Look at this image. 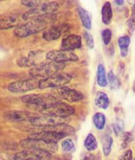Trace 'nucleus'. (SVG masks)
Listing matches in <instances>:
<instances>
[{
  "label": "nucleus",
  "instance_id": "obj_8",
  "mask_svg": "<svg viewBox=\"0 0 135 160\" xmlns=\"http://www.w3.org/2000/svg\"><path fill=\"white\" fill-rule=\"evenodd\" d=\"M19 143L20 146L24 150H26V149H35V150L45 151L51 153L56 152L58 148V143H48L43 140L31 139L29 138L21 140Z\"/></svg>",
  "mask_w": 135,
  "mask_h": 160
},
{
  "label": "nucleus",
  "instance_id": "obj_22",
  "mask_svg": "<svg viewBox=\"0 0 135 160\" xmlns=\"http://www.w3.org/2000/svg\"><path fill=\"white\" fill-rule=\"evenodd\" d=\"M113 143V140L110 134H106L103 136L101 139V143L103 153H104V156H108L111 153Z\"/></svg>",
  "mask_w": 135,
  "mask_h": 160
},
{
  "label": "nucleus",
  "instance_id": "obj_33",
  "mask_svg": "<svg viewBox=\"0 0 135 160\" xmlns=\"http://www.w3.org/2000/svg\"><path fill=\"white\" fill-rule=\"evenodd\" d=\"M42 2L40 0H22L21 3L25 6L31 9H33L41 4Z\"/></svg>",
  "mask_w": 135,
  "mask_h": 160
},
{
  "label": "nucleus",
  "instance_id": "obj_19",
  "mask_svg": "<svg viewBox=\"0 0 135 160\" xmlns=\"http://www.w3.org/2000/svg\"><path fill=\"white\" fill-rule=\"evenodd\" d=\"M113 18V9L110 2H107L101 9V19L104 24L108 25L111 22Z\"/></svg>",
  "mask_w": 135,
  "mask_h": 160
},
{
  "label": "nucleus",
  "instance_id": "obj_40",
  "mask_svg": "<svg viewBox=\"0 0 135 160\" xmlns=\"http://www.w3.org/2000/svg\"><path fill=\"white\" fill-rule=\"evenodd\" d=\"M134 127H135V126H134Z\"/></svg>",
  "mask_w": 135,
  "mask_h": 160
},
{
  "label": "nucleus",
  "instance_id": "obj_18",
  "mask_svg": "<svg viewBox=\"0 0 135 160\" xmlns=\"http://www.w3.org/2000/svg\"><path fill=\"white\" fill-rule=\"evenodd\" d=\"M82 46V38L78 35H70L61 41L60 48L62 50L72 51L73 50L80 49Z\"/></svg>",
  "mask_w": 135,
  "mask_h": 160
},
{
  "label": "nucleus",
  "instance_id": "obj_27",
  "mask_svg": "<svg viewBox=\"0 0 135 160\" xmlns=\"http://www.w3.org/2000/svg\"><path fill=\"white\" fill-rule=\"evenodd\" d=\"M107 81L109 84V88L111 90H116L119 89L121 85L120 80L115 75L113 71H110L107 74Z\"/></svg>",
  "mask_w": 135,
  "mask_h": 160
},
{
  "label": "nucleus",
  "instance_id": "obj_1",
  "mask_svg": "<svg viewBox=\"0 0 135 160\" xmlns=\"http://www.w3.org/2000/svg\"><path fill=\"white\" fill-rule=\"evenodd\" d=\"M56 15L51 14L31 19L16 28L14 31V34L20 38H23L39 33L55 22L56 19Z\"/></svg>",
  "mask_w": 135,
  "mask_h": 160
},
{
  "label": "nucleus",
  "instance_id": "obj_6",
  "mask_svg": "<svg viewBox=\"0 0 135 160\" xmlns=\"http://www.w3.org/2000/svg\"><path fill=\"white\" fill-rule=\"evenodd\" d=\"M72 80V76L65 72H60L49 78L41 79L39 82V88H58L64 87Z\"/></svg>",
  "mask_w": 135,
  "mask_h": 160
},
{
  "label": "nucleus",
  "instance_id": "obj_30",
  "mask_svg": "<svg viewBox=\"0 0 135 160\" xmlns=\"http://www.w3.org/2000/svg\"><path fill=\"white\" fill-rule=\"evenodd\" d=\"M101 37L103 42L105 45H108L110 43L112 37V32L109 29H105L101 31Z\"/></svg>",
  "mask_w": 135,
  "mask_h": 160
},
{
  "label": "nucleus",
  "instance_id": "obj_26",
  "mask_svg": "<svg viewBox=\"0 0 135 160\" xmlns=\"http://www.w3.org/2000/svg\"><path fill=\"white\" fill-rule=\"evenodd\" d=\"M93 122L95 128L99 130L104 129L106 123V116L102 112H97L93 116Z\"/></svg>",
  "mask_w": 135,
  "mask_h": 160
},
{
  "label": "nucleus",
  "instance_id": "obj_35",
  "mask_svg": "<svg viewBox=\"0 0 135 160\" xmlns=\"http://www.w3.org/2000/svg\"><path fill=\"white\" fill-rule=\"evenodd\" d=\"M127 25L129 29L132 31H135V16H131L127 21Z\"/></svg>",
  "mask_w": 135,
  "mask_h": 160
},
{
  "label": "nucleus",
  "instance_id": "obj_23",
  "mask_svg": "<svg viewBox=\"0 0 135 160\" xmlns=\"http://www.w3.org/2000/svg\"><path fill=\"white\" fill-rule=\"evenodd\" d=\"M78 14L84 28L86 29L90 30L91 29V18L89 12L82 8H79Z\"/></svg>",
  "mask_w": 135,
  "mask_h": 160
},
{
  "label": "nucleus",
  "instance_id": "obj_17",
  "mask_svg": "<svg viewBox=\"0 0 135 160\" xmlns=\"http://www.w3.org/2000/svg\"><path fill=\"white\" fill-rule=\"evenodd\" d=\"M38 114L28 111L12 110L7 112L4 114V118L12 122H24L30 121L32 118Z\"/></svg>",
  "mask_w": 135,
  "mask_h": 160
},
{
  "label": "nucleus",
  "instance_id": "obj_31",
  "mask_svg": "<svg viewBox=\"0 0 135 160\" xmlns=\"http://www.w3.org/2000/svg\"><path fill=\"white\" fill-rule=\"evenodd\" d=\"M134 139L133 136L130 132H125L123 134V142L121 143V148H125L128 146Z\"/></svg>",
  "mask_w": 135,
  "mask_h": 160
},
{
  "label": "nucleus",
  "instance_id": "obj_20",
  "mask_svg": "<svg viewBox=\"0 0 135 160\" xmlns=\"http://www.w3.org/2000/svg\"><path fill=\"white\" fill-rule=\"evenodd\" d=\"M95 104L99 108L103 110L107 109L110 104V100L108 97V95L104 92H98L95 95Z\"/></svg>",
  "mask_w": 135,
  "mask_h": 160
},
{
  "label": "nucleus",
  "instance_id": "obj_2",
  "mask_svg": "<svg viewBox=\"0 0 135 160\" xmlns=\"http://www.w3.org/2000/svg\"><path fill=\"white\" fill-rule=\"evenodd\" d=\"M65 67V63L51 61L49 62L41 63L35 67L31 68L29 73L34 78H42V79H44L60 73L64 70Z\"/></svg>",
  "mask_w": 135,
  "mask_h": 160
},
{
  "label": "nucleus",
  "instance_id": "obj_16",
  "mask_svg": "<svg viewBox=\"0 0 135 160\" xmlns=\"http://www.w3.org/2000/svg\"><path fill=\"white\" fill-rule=\"evenodd\" d=\"M42 58V52L38 51H31L29 53L27 57H23L19 58L17 61V64L20 67L33 68L40 65V59Z\"/></svg>",
  "mask_w": 135,
  "mask_h": 160
},
{
  "label": "nucleus",
  "instance_id": "obj_10",
  "mask_svg": "<svg viewBox=\"0 0 135 160\" xmlns=\"http://www.w3.org/2000/svg\"><path fill=\"white\" fill-rule=\"evenodd\" d=\"M13 156L15 160H50L52 153L35 149H26Z\"/></svg>",
  "mask_w": 135,
  "mask_h": 160
},
{
  "label": "nucleus",
  "instance_id": "obj_25",
  "mask_svg": "<svg viewBox=\"0 0 135 160\" xmlns=\"http://www.w3.org/2000/svg\"><path fill=\"white\" fill-rule=\"evenodd\" d=\"M84 145L88 152H91L95 150L98 148V143L95 137L92 134H89L85 138Z\"/></svg>",
  "mask_w": 135,
  "mask_h": 160
},
{
  "label": "nucleus",
  "instance_id": "obj_29",
  "mask_svg": "<svg viewBox=\"0 0 135 160\" xmlns=\"http://www.w3.org/2000/svg\"><path fill=\"white\" fill-rule=\"evenodd\" d=\"M112 129L116 136H119L123 134L125 129V124L121 119H117L114 124L112 125Z\"/></svg>",
  "mask_w": 135,
  "mask_h": 160
},
{
  "label": "nucleus",
  "instance_id": "obj_14",
  "mask_svg": "<svg viewBox=\"0 0 135 160\" xmlns=\"http://www.w3.org/2000/svg\"><path fill=\"white\" fill-rule=\"evenodd\" d=\"M70 26L68 24H62L57 26H54L43 32L42 38L46 41H55L65 34L70 30Z\"/></svg>",
  "mask_w": 135,
  "mask_h": 160
},
{
  "label": "nucleus",
  "instance_id": "obj_24",
  "mask_svg": "<svg viewBox=\"0 0 135 160\" xmlns=\"http://www.w3.org/2000/svg\"><path fill=\"white\" fill-rule=\"evenodd\" d=\"M131 43V39L128 36H122L118 38V45L119 47L121 55L122 57H125L128 55V48Z\"/></svg>",
  "mask_w": 135,
  "mask_h": 160
},
{
  "label": "nucleus",
  "instance_id": "obj_38",
  "mask_svg": "<svg viewBox=\"0 0 135 160\" xmlns=\"http://www.w3.org/2000/svg\"><path fill=\"white\" fill-rule=\"evenodd\" d=\"M133 13L135 15V2L133 5Z\"/></svg>",
  "mask_w": 135,
  "mask_h": 160
},
{
  "label": "nucleus",
  "instance_id": "obj_9",
  "mask_svg": "<svg viewBox=\"0 0 135 160\" xmlns=\"http://www.w3.org/2000/svg\"><path fill=\"white\" fill-rule=\"evenodd\" d=\"M51 94L58 99L62 98L69 102H79L84 98V94L80 91L65 86L54 89Z\"/></svg>",
  "mask_w": 135,
  "mask_h": 160
},
{
  "label": "nucleus",
  "instance_id": "obj_15",
  "mask_svg": "<svg viewBox=\"0 0 135 160\" xmlns=\"http://www.w3.org/2000/svg\"><path fill=\"white\" fill-rule=\"evenodd\" d=\"M26 22L27 21L24 18L23 14L12 15L0 19V29L3 30L12 28L16 29Z\"/></svg>",
  "mask_w": 135,
  "mask_h": 160
},
{
  "label": "nucleus",
  "instance_id": "obj_28",
  "mask_svg": "<svg viewBox=\"0 0 135 160\" xmlns=\"http://www.w3.org/2000/svg\"><path fill=\"white\" fill-rule=\"evenodd\" d=\"M62 149L63 152L66 153L74 152L75 150L74 142L71 139H66L62 142Z\"/></svg>",
  "mask_w": 135,
  "mask_h": 160
},
{
  "label": "nucleus",
  "instance_id": "obj_13",
  "mask_svg": "<svg viewBox=\"0 0 135 160\" xmlns=\"http://www.w3.org/2000/svg\"><path fill=\"white\" fill-rule=\"evenodd\" d=\"M66 136H68L65 134H63V133L48 130H41L39 132L30 134L28 138H31V139L43 140L48 143H58L59 141Z\"/></svg>",
  "mask_w": 135,
  "mask_h": 160
},
{
  "label": "nucleus",
  "instance_id": "obj_3",
  "mask_svg": "<svg viewBox=\"0 0 135 160\" xmlns=\"http://www.w3.org/2000/svg\"><path fill=\"white\" fill-rule=\"evenodd\" d=\"M21 100L25 104L34 107L37 110L60 101L51 94H31L23 96Z\"/></svg>",
  "mask_w": 135,
  "mask_h": 160
},
{
  "label": "nucleus",
  "instance_id": "obj_11",
  "mask_svg": "<svg viewBox=\"0 0 135 160\" xmlns=\"http://www.w3.org/2000/svg\"><path fill=\"white\" fill-rule=\"evenodd\" d=\"M39 81L34 78L17 81L10 83L8 89L13 93H24L39 88Z\"/></svg>",
  "mask_w": 135,
  "mask_h": 160
},
{
  "label": "nucleus",
  "instance_id": "obj_7",
  "mask_svg": "<svg viewBox=\"0 0 135 160\" xmlns=\"http://www.w3.org/2000/svg\"><path fill=\"white\" fill-rule=\"evenodd\" d=\"M70 120L69 118H62L52 115L48 114H41V116L37 115L32 118L29 122L36 127L43 128L54 126L59 124H68Z\"/></svg>",
  "mask_w": 135,
  "mask_h": 160
},
{
  "label": "nucleus",
  "instance_id": "obj_12",
  "mask_svg": "<svg viewBox=\"0 0 135 160\" xmlns=\"http://www.w3.org/2000/svg\"><path fill=\"white\" fill-rule=\"evenodd\" d=\"M46 58L53 62L64 63L65 62L78 61L79 57L73 51L65 50H52L48 51L46 55Z\"/></svg>",
  "mask_w": 135,
  "mask_h": 160
},
{
  "label": "nucleus",
  "instance_id": "obj_36",
  "mask_svg": "<svg viewBox=\"0 0 135 160\" xmlns=\"http://www.w3.org/2000/svg\"><path fill=\"white\" fill-rule=\"evenodd\" d=\"M115 2L118 5H121L124 3L123 0H117V1H115Z\"/></svg>",
  "mask_w": 135,
  "mask_h": 160
},
{
  "label": "nucleus",
  "instance_id": "obj_37",
  "mask_svg": "<svg viewBox=\"0 0 135 160\" xmlns=\"http://www.w3.org/2000/svg\"><path fill=\"white\" fill-rule=\"evenodd\" d=\"M133 91L135 92V80H134V83H133Z\"/></svg>",
  "mask_w": 135,
  "mask_h": 160
},
{
  "label": "nucleus",
  "instance_id": "obj_21",
  "mask_svg": "<svg viewBox=\"0 0 135 160\" xmlns=\"http://www.w3.org/2000/svg\"><path fill=\"white\" fill-rule=\"evenodd\" d=\"M97 83L101 88H105L108 85L107 77L106 76L105 67L103 64H99L97 70Z\"/></svg>",
  "mask_w": 135,
  "mask_h": 160
},
{
  "label": "nucleus",
  "instance_id": "obj_34",
  "mask_svg": "<svg viewBox=\"0 0 135 160\" xmlns=\"http://www.w3.org/2000/svg\"><path fill=\"white\" fill-rule=\"evenodd\" d=\"M119 160H133V152L128 150L124 152L120 157Z\"/></svg>",
  "mask_w": 135,
  "mask_h": 160
},
{
  "label": "nucleus",
  "instance_id": "obj_39",
  "mask_svg": "<svg viewBox=\"0 0 135 160\" xmlns=\"http://www.w3.org/2000/svg\"><path fill=\"white\" fill-rule=\"evenodd\" d=\"M134 160H135V158H134Z\"/></svg>",
  "mask_w": 135,
  "mask_h": 160
},
{
  "label": "nucleus",
  "instance_id": "obj_32",
  "mask_svg": "<svg viewBox=\"0 0 135 160\" xmlns=\"http://www.w3.org/2000/svg\"><path fill=\"white\" fill-rule=\"evenodd\" d=\"M84 38L85 39V43L90 49H92L94 47V41L92 35L88 31L84 32Z\"/></svg>",
  "mask_w": 135,
  "mask_h": 160
},
{
  "label": "nucleus",
  "instance_id": "obj_5",
  "mask_svg": "<svg viewBox=\"0 0 135 160\" xmlns=\"http://www.w3.org/2000/svg\"><path fill=\"white\" fill-rule=\"evenodd\" d=\"M58 8L59 5L56 2H42L36 8L30 9L28 12L24 13L23 15L25 20L28 21L31 19L53 14L56 12Z\"/></svg>",
  "mask_w": 135,
  "mask_h": 160
},
{
  "label": "nucleus",
  "instance_id": "obj_4",
  "mask_svg": "<svg viewBox=\"0 0 135 160\" xmlns=\"http://www.w3.org/2000/svg\"><path fill=\"white\" fill-rule=\"evenodd\" d=\"M42 114L52 115L62 118H68L75 113V109L73 106L66 103L58 101V102L47 106L46 107L38 110Z\"/></svg>",
  "mask_w": 135,
  "mask_h": 160
}]
</instances>
